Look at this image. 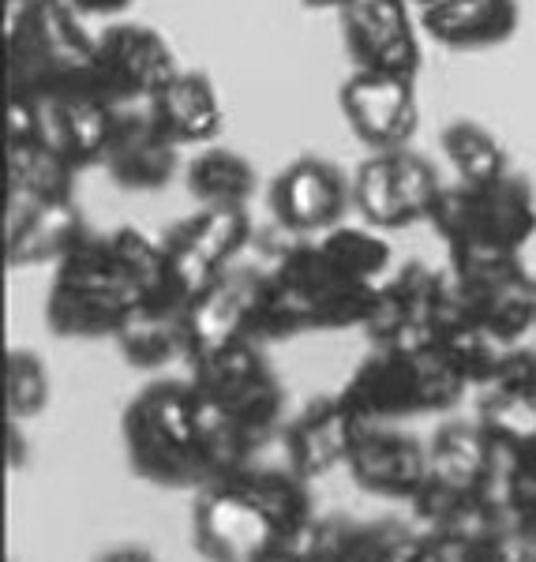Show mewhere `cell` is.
I'll return each instance as SVG.
<instances>
[{"mask_svg": "<svg viewBox=\"0 0 536 562\" xmlns=\"http://www.w3.org/2000/svg\"><path fill=\"white\" fill-rule=\"evenodd\" d=\"M161 285H166L161 237H147L132 225L87 233L53 270L42 315L57 338H116L129 315Z\"/></svg>", "mask_w": 536, "mask_h": 562, "instance_id": "1", "label": "cell"}, {"mask_svg": "<svg viewBox=\"0 0 536 562\" xmlns=\"http://www.w3.org/2000/svg\"><path fill=\"white\" fill-rule=\"evenodd\" d=\"M263 341H241L192 364V394L203 428L211 484L252 465V454L278 431L286 386L263 357Z\"/></svg>", "mask_w": 536, "mask_h": 562, "instance_id": "2", "label": "cell"}, {"mask_svg": "<svg viewBox=\"0 0 536 562\" xmlns=\"http://www.w3.org/2000/svg\"><path fill=\"white\" fill-rule=\"evenodd\" d=\"M379 285L353 278L334 262L320 237L286 248L263 281L259 341H281L312 330H365Z\"/></svg>", "mask_w": 536, "mask_h": 562, "instance_id": "3", "label": "cell"}, {"mask_svg": "<svg viewBox=\"0 0 536 562\" xmlns=\"http://www.w3.org/2000/svg\"><path fill=\"white\" fill-rule=\"evenodd\" d=\"M121 439L132 473L147 484L172 487V492H185V487L199 492L211 484L192 383L161 379L143 386L124 405Z\"/></svg>", "mask_w": 536, "mask_h": 562, "instance_id": "4", "label": "cell"}, {"mask_svg": "<svg viewBox=\"0 0 536 562\" xmlns=\"http://www.w3.org/2000/svg\"><path fill=\"white\" fill-rule=\"evenodd\" d=\"M94 34L60 0H4L8 94L45 98L90 79Z\"/></svg>", "mask_w": 536, "mask_h": 562, "instance_id": "5", "label": "cell"}, {"mask_svg": "<svg viewBox=\"0 0 536 562\" xmlns=\"http://www.w3.org/2000/svg\"><path fill=\"white\" fill-rule=\"evenodd\" d=\"M428 225L447 244L450 259L525 256L536 237V192L517 173L484 180V184L454 180L443 188Z\"/></svg>", "mask_w": 536, "mask_h": 562, "instance_id": "6", "label": "cell"}, {"mask_svg": "<svg viewBox=\"0 0 536 562\" xmlns=\"http://www.w3.org/2000/svg\"><path fill=\"white\" fill-rule=\"evenodd\" d=\"M466 394L435 349H371L338 397L360 424H402L409 416L454 409Z\"/></svg>", "mask_w": 536, "mask_h": 562, "instance_id": "7", "label": "cell"}, {"mask_svg": "<svg viewBox=\"0 0 536 562\" xmlns=\"http://www.w3.org/2000/svg\"><path fill=\"white\" fill-rule=\"evenodd\" d=\"M458 307L450 270H432L428 262L409 259L383 278L365 334L379 349H432Z\"/></svg>", "mask_w": 536, "mask_h": 562, "instance_id": "8", "label": "cell"}, {"mask_svg": "<svg viewBox=\"0 0 536 562\" xmlns=\"http://www.w3.org/2000/svg\"><path fill=\"white\" fill-rule=\"evenodd\" d=\"M435 166L413 147L371 150L353 173V211L371 229H405L428 225L443 195Z\"/></svg>", "mask_w": 536, "mask_h": 562, "instance_id": "9", "label": "cell"}, {"mask_svg": "<svg viewBox=\"0 0 536 562\" xmlns=\"http://www.w3.org/2000/svg\"><path fill=\"white\" fill-rule=\"evenodd\" d=\"M180 71V60L166 42L147 23L135 20H109L94 34V60H90V79L105 94L109 105L132 109L147 105L161 87Z\"/></svg>", "mask_w": 536, "mask_h": 562, "instance_id": "10", "label": "cell"}, {"mask_svg": "<svg viewBox=\"0 0 536 562\" xmlns=\"http://www.w3.org/2000/svg\"><path fill=\"white\" fill-rule=\"evenodd\" d=\"M192 540L211 562H263L281 543V529L241 476L199 487L192 506Z\"/></svg>", "mask_w": 536, "mask_h": 562, "instance_id": "11", "label": "cell"}, {"mask_svg": "<svg viewBox=\"0 0 536 562\" xmlns=\"http://www.w3.org/2000/svg\"><path fill=\"white\" fill-rule=\"evenodd\" d=\"M267 203L278 229L293 237H323L345 222V211L353 206V177H345L331 158L301 154L275 173Z\"/></svg>", "mask_w": 536, "mask_h": 562, "instance_id": "12", "label": "cell"}, {"mask_svg": "<svg viewBox=\"0 0 536 562\" xmlns=\"http://www.w3.org/2000/svg\"><path fill=\"white\" fill-rule=\"evenodd\" d=\"M263 281H267V267L233 262L196 296L188 307V364L241 341H259Z\"/></svg>", "mask_w": 536, "mask_h": 562, "instance_id": "13", "label": "cell"}, {"mask_svg": "<svg viewBox=\"0 0 536 562\" xmlns=\"http://www.w3.org/2000/svg\"><path fill=\"white\" fill-rule=\"evenodd\" d=\"M342 20V45L353 68L416 79L424 65L421 15L409 0H360Z\"/></svg>", "mask_w": 536, "mask_h": 562, "instance_id": "14", "label": "cell"}, {"mask_svg": "<svg viewBox=\"0 0 536 562\" xmlns=\"http://www.w3.org/2000/svg\"><path fill=\"white\" fill-rule=\"evenodd\" d=\"M26 102L34 105L42 147H49L60 161H68L76 173H83L90 166H102L116 105L105 102V94L94 87V79L53 90L45 98H26Z\"/></svg>", "mask_w": 536, "mask_h": 562, "instance_id": "15", "label": "cell"}, {"mask_svg": "<svg viewBox=\"0 0 536 562\" xmlns=\"http://www.w3.org/2000/svg\"><path fill=\"white\" fill-rule=\"evenodd\" d=\"M338 109L349 132L368 150H398L413 143L421 128L416 79L383 76V71L353 68L338 90Z\"/></svg>", "mask_w": 536, "mask_h": 562, "instance_id": "16", "label": "cell"}, {"mask_svg": "<svg viewBox=\"0 0 536 562\" xmlns=\"http://www.w3.org/2000/svg\"><path fill=\"white\" fill-rule=\"evenodd\" d=\"M87 233V217L76 195L4 203V259L12 270L45 267V262L57 267Z\"/></svg>", "mask_w": 536, "mask_h": 562, "instance_id": "17", "label": "cell"}, {"mask_svg": "<svg viewBox=\"0 0 536 562\" xmlns=\"http://www.w3.org/2000/svg\"><path fill=\"white\" fill-rule=\"evenodd\" d=\"M102 169L124 192H161L180 169V147L154 124L147 105L116 109Z\"/></svg>", "mask_w": 536, "mask_h": 562, "instance_id": "18", "label": "cell"}, {"mask_svg": "<svg viewBox=\"0 0 536 562\" xmlns=\"http://www.w3.org/2000/svg\"><path fill=\"white\" fill-rule=\"evenodd\" d=\"M345 469L371 495L413 498L428 480V442L402 424H360Z\"/></svg>", "mask_w": 536, "mask_h": 562, "instance_id": "19", "label": "cell"}, {"mask_svg": "<svg viewBox=\"0 0 536 562\" xmlns=\"http://www.w3.org/2000/svg\"><path fill=\"white\" fill-rule=\"evenodd\" d=\"M360 420L345 409L338 394L308 402L281 431L286 465L304 480H320L349 461V450L357 442Z\"/></svg>", "mask_w": 536, "mask_h": 562, "instance_id": "20", "label": "cell"}, {"mask_svg": "<svg viewBox=\"0 0 536 562\" xmlns=\"http://www.w3.org/2000/svg\"><path fill=\"white\" fill-rule=\"evenodd\" d=\"M188 301L166 274V285L147 296L116 334V349L135 371H161L172 360H188Z\"/></svg>", "mask_w": 536, "mask_h": 562, "instance_id": "21", "label": "cell"}, {"mask_svg": "<svg viewBox=\"0 0 536 562\" xmlns=\"http://www.w3.org/2000/svg\"><path fill=\"white\" fill-rule=\"evenodd\" d=\"M421 31L443 49L480 53L499 49L522 26V4L517 0H439L421 8Z\"/></svg>", "mask_w": 536, "mask_h": 562, "instance_id": "22", "label": "cell"}, {"mask_svg": "<svg viewBox=\"0 0 536 562\" xmlns=\"http://www.w3.org/2000/svg\"><path fill=\"white\" fill-rule=\"evenodd\" d=\"M506 458L480 420H447L428 439V476L458 492H503Z\"/></svg>", "mask_w": 536, "mask_h": 562, "instance_id": "23", "label": "cell"}, {"mask_svg": "<svg viewBox=\"0 0 536 562\" xmlns=\"http://www.w3.org/2000/svg\"><path fill=\"white\" fill-rule=\"evenodd\" d=\"M154 124L177 147H211L225 128V109L206 71L180 68L166 87L147 102Z\"/></svg>", "mask_w": 536, "mask_h": 562, "instance_id": "24", "label": "cell"}, {"mask_svg": "<svg viewBox=\"0 0 536 562\" xmlns=\"http://www.w3.org/2000/svg\"><path fill=\"white\" fill-rule=\"evenodd\" d=\"M185 188L199 206H248L259 188V173L241 150L211 143V147H199L185 166Z\"/></svg>", "mask_w": 536, "mask_h": 562, "instance_id": "25", "label": "cell"}, {"mask_svg": "<svg viewBox=\"0 0 536 562\" xmlns=\"http://www.w3.org/2000/svg\"><path fill=\"white\" fill-rule=\"evenodd\" d=\"M435 352L443 357L454 375L466 386H488L495 379L499 364L506 357V341H499L480 319H472L469 312H454V319L443 326V334L435 338Z\"/></svg>", "mask_w": 536, "mask_h": 562, "instance_id": "26", "label": "cell"}, {"mask_svg": "<svg viewBox=\"0 0 536 562\" xmlns=\"http://www.w3.org/2000/svg\"><path fill=\"white\" fill-rule=\"evenodd\" d=\"M439 147H443L447 166L458 173V180H466V184H484V180L514 173L503 139H499L488 124L469 121V116H458V121H450L447 128H443Z\"/></svg>", "mask_w": 536, "mask_h": 562, "instance_id": "27", "label": "cell"}, {"mask_svg": "<svg viewBox=\"0 0 536 562\" xmlns=\"http://www.w3.org/2000/svg\"><path fill=\"white\" fill-rule=\"evenodd\" d=\"M172 229L217 270H230L233 259H241V251L252 244L248 206H199L196 214L180 217Z\"/></svg>", "mask_w": 536, "mask_h": 562, "instance_id": "28", "label": "cell"}, {"mask_svg": "<svg viewBox=\"0 0 536 562\" xmlns=\"http://www.w3.org/2000/svg\"><path fill=\"white\" fill-rule=\"evenodd\" d=\"M477 420L495 439V447L511 458L536 442V394L506 390V386H484Z\"/></svg>", "mask_w": 536, "mask_h": 562, "instance_id": "29", "label": "cell"}, {"mask_svg": "<svg viewBox=\"0 0 536 562\" xmlns=\"http://www.w3.org/2000/svg\"><path fill=\"white\" fill-rule=\"evenodd\" d=\"M421 548L424 532H413L405 521L383 518L368 525H349L334 562H416Z\"/></svg>", "mask_w": 536, "mask_h": 562, "instance_id": "30", "label": "cell"}, {"mask_svg": "<svg viewBox=\"0 0 536 562\" xmlns=\"http://www.w3.org/2000/svg\"><path fill=\"white\" fill-rule=\"evenodd\" d=\"M49 368L38 352L31 349H8L4 357V405L8 420H34L49 405Z\"/></svg>", "mask_w": 536, "mask_h": 562, "instance_id": "31", "label": "cell"}, {"mask_svg": "<svg viewBox=\"0 0 536 562\" xmlns=\"http://www.w3.org/2000/svg\"><path fill=\"white\" fill-rule=\"evenodd\" d=\"M503 506H506V518L536 537V442L506 458Z\"/></svg>", "mask_w": 536, "mask_h": 562, "instance_id": "32", "label": "cell"}, {"mask_svg": "<svg viewBox=\"0 0 536 562\" xmlns=\"http://www.w3.org/2000/svg\"><path fill=\"white\" fill-rule=\"evenodd\" d=\"M416 562H492L484 543H472L447 532H424V548Z\"/></svg>", "mask_w": 536, "mask_h": 562, "instance_id": "33", "label": "cell"}, {"mask_svg": "<svg viewBox=\"0 0 536 562\" xmlns=\"http://www.w3.org/2000/svg\"><path fill=\"white\" fill-rule=\"evenodd\" d=\"M488 386H506V390H525V394H536V349L525 346H511L499 364L495 379Z\"/></svg>", "mask_w": 536, "mask_h": 562, "instance_id": "34", "label": "cell"}, {"mask_svg": "<svg viewBox=\"0 0 536 562\" xmlns=\"http://www.w3.org/2000/svg\"><path fill=\"white\" fill-rule=\"evenodd\" d=\"M488 555H492V562H536V537L506 518L499 537L492 540V548H488Z\"/></svg>", "mask_w": 536, "mask_h": 562, "instance_id": "35", "label": "cell"}, {"mask_svg": "<svg viewBox=\"0 0 536 562\" xmlns=\"http://www.w3.org/2000/svg\"><path fill=\"white\" fill-rule=\"evenodd\" d=\"M79 20H124L135 8V0H60Z\"/></svg>", "mask_w": 536, "mask_h": 562, "instance_id": "36", "label": "cell"}, {"mask_svg": "<svg viewBox=\"0 0 536 562\" xmlns=\"http://www.w3.org/2000/svg\"><path fill=\"white\" fill-rule=\"evenodd\" d=\"M26 465V442L20 431V420H8V469Z\"/></svg>", "mask_w": 536, "mask_h": 562, "instance_id": "37", "label": "cell"}, {"mask_svg": "<svg viewBox=\"0 0 536 562\" xmlns=\"http://www.w3.org/2000/svg\"><path fill=\"white\" fill-rule=\"evenodd\" d=\"M353 4H360V0H301L304 12H334V15H345Z\"/></svg>", "mask_w": 536, "mask_h": 562, "instance_id": "38", "label": "cell"}, {"mask_svg": "<svg viewBox=\"0 0 536 562\" xmlns=\"http://www.w3.org/2000/svg\"><path fill=\"white\" fill-rule=\"evenodd\" d=\"M98 562H154V555L143 548H113V551H105Z\"/></svg>", "mask_w": 536, "mask_h": 562, "instance_id": "39", "label": "cell"}, {"mask_svg": "<svg viewBox=\"0 0 536 562\" xmlns=\"http://www.w3.org/2000/svg\"><path fill=\"white\" fill-rule=\"evenodd\" d=\"M263 562H308V559H301L297 551H289V548H281V543H278V548L270 551V555L263 559Z\"/></svg>", "mask_w": 536, "mask_h": 562, "instance_id": "40", "label": "cell"}, {"mask_svg": "<svg viewBox=\"0 0 536 562\" xmlns=\"http://www.w3.org/2000/svg\"><path fill=\"white\" fill-rule=\"evenodd\" d=\"M409 4H413L416 12H421V8H432V4H439V0H409Z\"/></svg>", "mask_w": 536, "mask_h": 562, "instance_id": "41", "label": "cell"}, {"mask_svg": "<svg viewBox=\"0 0 536 562\" xmlns=\"http://www.w3.org/2000/svg\"><path fill=\"white\" fill-rule=\"evenodd\" d=\"M533 304H536V289H533Z\"/></svg>", "mask_w": 536, "mask_h": 562, "instance_id": "42", "label": "cell"}]
</instances>
